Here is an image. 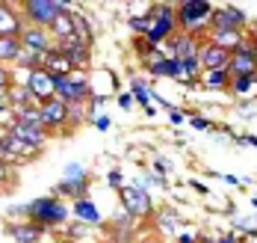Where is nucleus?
<instances>
[{"mask_svg":"<svg viewBox=\"0 0 257 243\" xmlns=\"http://www.w3.org/2000/svg\"><path fill=\"white\" fill-rule=\"evenodd\" d=\"M198 51H201V45L192 33H178L172 39V56L175 59H192V56H198Z\"/></svg>","mask_w":257,"mask_h":243,"instance_id":"obj_16","label":"nucleus"},{"mask_svg":"<svg viewBox=\"0 0 257 243\" xmlns=\"http://www.w3.org/2000/svg\"><path fill=\"white\" fill-rule=\"evenodd\" d=\"M0 36H9V39H18L21 36V18L6 3H0Z\"/></svg>","mask_w":257,"mask_h":243,"instance_id":"obj_18","label":"nucleus"},{"mask_svg":"<svg viewBox=\"0 0 257 243\" xmlns=\"http://www.w3.org/2000/svg\"><path fill=\"white\" fill-rule=\"evenodd\" d=\"M239 142H248V145H254L257 148V136H239Z\"/></svg>","mask_w":257,"mask_h":243,"instance_id":"obj_40","label":"nucleus"},{"mask_svg":"<svg viewBox=\"0 0 257 243\" xmlns=\"http://www.w3.org/2000/svg\"><path fill=\"white\" fill-rule=\"evenodd\" d=\"M18 39H21V45H24V48H30V51H39V54H48V51H53V36L45 27H24Z\"/></svg>","mask_w":257,"mask_h":243,"instance_id":"obj_13","label":"nucleus"},{"mask_svg":"<svg viewBox=\"0 0 257 243\" xmlns=\"http://www.w3.org/2000/svg\"><path fill=\"white\" fill-rule=\"evenodd\" d=\"M18 62H21V65H27L30 71H39V68L45 65V54H39V51H30V48H27V51H21Z\"/></svg>","mask_w":257,"mask_h":243,"instance_id":"obj_27","label":"nucleus"},{"mask_svg":"<svg viewBox=\"0 0 257 243\" xmlns=\"http://www.w3.org/2000/svg\"><path fill=\"white\" fill-rule=\"evenodd\" d=\"M242 33L239 30H225V33H213V45H219V48H225V51H239L242 48Z\"/></svg>","mask_w":257,"mask_h":243,"instance_id":"obj_21","label":"nucleus"},{"mask_svg":"<svg viewBox=\"0 0 257 243\" xmlns=\"http://www.w3.org/2000/svg\"><path fill=\"white\" fill-rule=\"evenodd\" d=\"M21 39H9V36H0V62L3 59H18L21 56Z\"/></svg>","mask_w":257,"mask_h":243,"instance_id":"obj_22","label":"nucleus"},{"mask_svg":"<svg viewBox=\"0 0 257 243\" xmlns=\"http://www.w3.org/2000/svg\"><path fill=\"white\" fill-rule=\"evenodd\" d=\"M245 24V12L236 9V6H222V9H213L210 15V27L216 33H225V30H242Z\"/></svg>","mask_w":257,"mask_h":243,"instance_id":"obj_8","label":"nucleus"},{"mask_svg":"<svg viewBox=\"0 0 257 243\" xmlns=\"http://www.w3.org/2000/svg\"><path fill=\"white\" fill-rule=\"evenodd\" d=\"M6 172H9V169H6V163L0 160V184H3V181H6Z\"/></svg>","mask_w":257,"mask_h":243,"instance_id":"obj_41","label":"nucleus"},{"mask_svg":"<svg viewBox=\"0 0 257 243\" xmlns=\"http://www.w3.org/2000/svg\"><path fill=\"white\" fill-rule=\"evenodd\" d=\"M95 128H98V131H106V128H109V119H106V116H101V119L95 122Z\"/></svg>","mask_w":257,"mask_h":243,"instance_id":"obj_37","label":"nucleus"},{"mask_svg":"<svg viewBox=\"0 0 257 243\" xmlns=\"http://www.w3.org/2000/svg\"><path fill=\"white\" fill-rule=\"evenodd\" d=\"M9 134H15L18 139H24L27 145H33V148H42L45 139H48L45 128H33V125H21V122H15V125L9 128Z\"/></svg>","mask_w":257,"mask_h":243,"instance_id":"obj_17","label":"nucleus"},{"mask_svg":"<svg viewBox=\"0 0 257 243\" xmlns=\"http://www.w3.org/2000/svg\"><path fill=\"white\" fill-rule=\"evenodd\" d=\"M39 148H33V145H27L24 139H18L15 134H3L0 139V157H6V160H24V157H33Z\"/></svg>","mask_w":257,"mask_h":243,"instance_id":"obj_12","label":"nucleus"},{"mask_svg":"<svg viewBox=\"0 0 257 243\" xmlns=\"http://www.w3.org/2000/svg\"><path fill=\"white\" fill-rule=\"evenodd\" d=\"M86 178V169L80 163H68L65 166V181H83Z\"/></svg>","mask_w":257,"mask_h":243,"instance_id":"obj_30","label":"nucleus"},{"mask_svg":"<svg viewBox=\"0 0 257 243\" xmlns=\"http://www.w3.org/2000/svg\"><path fill=\"white\" fill-rule=\"evenodd\" d=\"M121 205L127 216H148L151 214V196L142 187H121Z\"/></svg>","mask_w":257,"mask_h":243,"instance_id":"obj_7","label":"nucleus"},{"mask_svg":"<svg viewBox=\"0 0 257 243\" xmlns=\"http://www.w3.org/2000/svg\"><path fill=\"white\" fill-rule=\"evenodd\" d=\"M71 21H74V39L83 42V45H89V42H92V27H89V21H86L83 15H77V12L71 15Z\"/></svg>","mask_w":257,"mask_h":243,"instance_id":"obj_24","label":"nucleus"},{"mask_svg":"<svg viewBox=\"0 0 257 243\" xmlns=\"http://www.w3.org/2000/svg\"><path fill=\"white\" fill-rule=\"evenodd\" d=\"M169 169H172L169 160H157V172H160V175H163V172H169Z\"/></svg>","mask_w":257,"mask_h":243,"instance_id":"obj_39","label":"nucleus"},{"mask_svg":"<svg viewBox=\"0 0 257 243\" xmlns=\"http://www.w3.org/2000/svg\"><path fill=\"white\" fill-rule=\"evenodd\" d=\"M71 15H74V12H59V15H56V21L48 27L56 42H62V39L74 36V21H71Z\"/></svg>","mask_w":257,"mask_h":243,"instance_id":"obj_20","label":"nucleus"},{"mask_svg":"<svg viewBox=\"0 0 257 243\" xmlns=\"http://www.w3.org/2000/svg\"><path fill=\"white\" fill-rule=\"evenodd\" d=\"M204 83L210 89H231V74L228 71H204Z\"/></svg>","mask_w":257,"mask_h":243,"instance_id":"obj_26","label":"nucleus"},{"mask_svg":"<svg viewBox=\"0 0 257 243\" xmlns=\"http://www.w3.org/2000/svg\"><path fill=\"white\" fill-rule=\"evenodd\" d=\"M210 15H213V6L207 0H183L178 6V24L183 30H189L192 36L204 24H210Z\"/></svg>","mask_w":257,"mask_h":243,"instance_id":"obj_4","label":"nucleus"},{"mask_svg":"<svg viewBox=\"0 0 257 243\" xmlns=\"http://www.w3.org/2000/svg\"><path fill=\"white\" fill-rule=\"evenodd\" d=\"M0 86H9V71L0 65Z\"/></svg>","mask_w":257,"mask_h":243,"instance_id":"obj_38","label":"nucleus"},{"mask_svg":"<svg viewBox=\"0 0 257 243\" xmlns=\"http://www.w3.org/2000/svg\"><path fill=\"white\" fill-rule=\"evenodd\" d=\"M251 86H257V74H242V77H233L231 80V89L236 95H245Z\"/></svg>","mask_w":257,"mask_h":243,"instance_id":"obj_28","label":"nucleus"},{"mask_svg":"<svg viewBox=\"0 0 257 243\" xmlns=\"http://www.w3.org/2000/svg\"><path fill=\"white\" fill-rule=\"evenodd\" d=\"M86 95H89V83H86V74L83 71H71L68 77H59L56 80V98H62L68 107L71 104H80Z\"/></svg>","mask_w":257,"mask_h":243,"instance_id":"obj_5","label":"nucleus"},{"mask_svg":"<svg viewBox=\"0 0 257 243\" xmlns=\"http://www.w3.org/2000/svg\"><path fill=\"white\" fill-rule=\"evenodd\" d=\"M254 54H257V42H254Z\"/></svg>","mask_w":257,"mask_h":243,"instance_id":"obj_44","label":"nucleus"},{"mask_svg":"<svg viewBox=\"0 0 257 243\" xmlns=\"http://www.w3.org/2000/svg\"><path fill=\"white\" fill-rule=\"evenodd\" d=\"M189 125H192V128H198V131H207V128H210V122L201 119V116H192V119H189Z\"/></svg>","mask_w":257,"mask_h":243,"instance_id":"obj_34","label":"nucleus"},{"mask_svg":"<svg viewBox=\"0 0 257 243\" xmlns=\"http://www.w3.org/2000/svg\"><path fill=\"white\" fill-rule=\"evenodd\" d=\"M166 74H169V77H175V80H183L180 59H175V56H169V59H166Z\"/></svg>","mask_w":257,"mask_h":243,"instance_id":"obj_31","label":"nucleus"},{"mask_svg":"<svg viewBox=\"0 0 257 243\" xmlns=\"http://www.w3.org/2000/svg\"><path fill=\"white\" fill-rule=\"evenodd\" d=\"M42 68H45V71H48L51 77H56V80H59V77H68L71 71H77V68L71 65V59H68L65 54H59L56 48L45 54V65H42Z\"/></svg>","mask_w":257,"mask_h":243,"instance_id":"obj_15","label":"nucleus"},{"mask_svg":"<svg viewBox=\"0 0 257 243\" xmlns=\"http://www.w3.org/2000/svg\"><path fill=\"white\" fill-rule=\"evenodd\" d=\"M148 30H145V39L148 45H160L163 39H169L175 33V24H178V9L175 6H154L151 15H148Z\"/></svg>","mask_w":257,"mask_h":243,"instance_id":"obj_3","label":"nucleus"},{"mask_svg":"<svg viewBox=\"0 0 257 243\" xmlns=\"http://www.w3.org/2000/svg\"><path fill=\"white\" fill-rule=\"evenodd\" d=\"M160 225H163V231H175L178 216H175V214H163V216H160Z\"/></svg>","mask_w":257,"mask_h":243,"instance_id":"obj_33","label":"nucleus"},{"mask_svg":"<svg viewBox=\"0 0 257 243\" xmlns=\"http://www.w3.org/2000/svg\"><path fill=\"white\" fill-rule=\"evenodd\" d=\"M106 181H109V187H121V172H118V169H112V172L106 175Z\"/></svg>","mask_w":257,"mask_h":243,"instance_id":"obj_35","label":"nucleus"},{"mask_svg":"<svg viewBox=\"0 0 257 243\" xmlns=\"http://www.w3.org/2000/svg\"><path fill=\"white\" fill-rule=\"evenodd\" d=\"M86 187H89V178H83V181H62L59 193H65L71 199H86Z\"/></svg>","mask_w":257,"mask_h":243,"instance_id":"obj_25","label":"nucleus"},{"mask_svg":"<svg viewBox=\"0 0 257 243\" xmlns=\"http://www.w3.org/2000/svg\"><path fill=\"white\" fill-rule=\"evenodd\" d=\"M198 62L204 71H228V62H231V51L219 48V45H201L198 51Z\"/></svg>","mask_w":257,"mask_h":243,"instance_id":"obj_10","label":"nucleus"},{"mask_svg":"<svg viewBox=\"0 0 257 243\" xmlns=\"http://www.w3.org/2000/svg\"><path fill=\"white\" fill-rule=\"evenodd\" d=\"M39 116H42V125L45 128H59L68 122V104L62 98H51V101H42L39 104Z\"/></svg>","mask_w":257,"mask_h":243,"instance_id":"obj_11","label":"nucleus"},{"mask_svg":"<svg viewBox=\"0 0 257 243\" xmlns=\"http://www.w3.org/2000/svg\"><path fill=\"white\" fill-rule=\"evenodd\" d=\"M27 89L33 92V98H36L39 104H42V101H51V98H56V77H51L45 68H39V71H30Z\"/></svg>","mask_w":257,"mask_h":243,"instance_id":"obj_9","label":"nucleus"},{"mask_svg":"<svg viewBox=\"0 0 257 243\" xmlns=\"http://www.w3.org/2000/svg\"><path fill=\"white\" fill-rule=\"evenodd\" d=\"M133 95H136V101H139V104H145V107H148V83L133 80Z\"/></svg>","mask_w":257,"mask_h":243,"instance_id":"obj_32","label":"nucleus"},{"mask_svg":"<svg viewBox=\"0 0 257 243\" xmlns=\"http://www.w3.org/2000/svg\"><path fill=\"white\" fill-rule=\"evenodd\" d=\"M166 59L169 56H163L160 51H151V56H148V71L151 74H166Z\"/></svg>","mask_w":257,"mask_h":243,"instance_id":"obj_29","label":"nucleus"},{"mask_svg":"<svg viewBox=\"0 0 257 243\" xmlns=\"http://www.w3.org/2000/svg\"><path fill=\"white\" fill-rule=\"evenodd\" d=\"M228 74H231V80H233V77H242V74H257L254 42H242V48L231 54V62H228Z\"/></svg>","mask_w":257,"mask_h":243,"instance_id":"obj_6","label":"nucleus"},{"mask_svg":"<svg viewBox=\"0 0 257 243\" xmlns=\"http://www.w3.org/2000/svg\"><path fill=\"white\" fill-rule=\"evenodd\" d=\"M74 214H77L80 219H86V222H101L98 208H95L89 199H77V202H74Z\"/></svg>","mask_w":257,"mask_h":243,"instance_id":"obj_23","label":"nucleus"},{"mask_svg":"<svg viewBox=\"0 0 257 243\" xmlns=\"http://www.w3.org/2000/svg\"><path fill=\"white\" fill-rule=\"evenodd\" d=\"M24 214L33 219V225H39V228H48V225H59V222H65L68 208H65L59 199L45 196V199H36L33 205H27Z\"/></svg>","mask_w":257,"mask_h":243,"instance_id":"obj_1","label":"nucleus"},{"mask_svg":"<svg viewBox=\"0 0 257 243\" xmlns=\"http://www.w3.org/2000/svg\"><path fill=\"white\" fill-rule=\"evenodd\" d=\"M53 48H56L59 54H65V56H68L74 68H86V65H89V45L77 42L74 36H68V39H62V42H56Z\"/></svg>","mask_w":257,"mask_h":243,"instance_id":"obj_14","label":"nucleus"},{"mask_svg":"<svg viewBox=\"0 0 257 243\" xmlns=\"http://www.w3.org/2000/svg\"><path fill=\"white\" fill-rule=\"evenodd\" d=\"M198 243H216L213 237H198Z\"/></svg>","mask_w":257,"mask_h":243,"instance_id":"obj_43","label":"nucleus"},{"mask_svg":"<svg viewBox=\"0 0 257 243\" xmlns=\"http://www.w3.org/2000/svg\"><path fill=\"white\" fill-rule=\"evenodd\" d=\"M9 234L18 243H36L45 234V228H39V225H33V222H12V225H9Z\"/></svg>","mask_w":257,"mask_h":243,"instance_id":"obj_19","label":"nucleus"},{"mask_svg":"<svg viewBox=\"0 0 257 243\" xmlns=\"http://www.w3.org/2000/svg\"><path fill=\"white\" fill-rule=\"evenodd\" d=\"M169 119H172L175 125H180V122H183V113H180V110H172V113H169Z\"/></svg>","mask_w":257,"mask_h":243,"instance_id":"obj_36","label":"nucleus"},{"mask_svg":"<svg viewBox=\"0 0 257 243\" xmlns=\"http://www.w3.org/2000/svg\"><path fill=\"white\" fill-rule=\"evenodd\" d=\"M59 12H71V3L65 0H24V15L30 27H51Z\"/></svg>","mask_w":257,"mask_h":243,"instance_id":"obj_2","label":"nucleus"},{"mask_svg":"<svg viewBox=\"0 0 257 243\" xmlns=\"http://www.w3.org/2000/svg\"><path fill=\"white\" fill-rule=\"evenodd\" d=\"M222 243H236V240H233V234H228V237H222Z\"/></svg>","mask_w":257,"mask_h":243,"instance_id":"obj_42","label":"nucleus"}]
</instances>
